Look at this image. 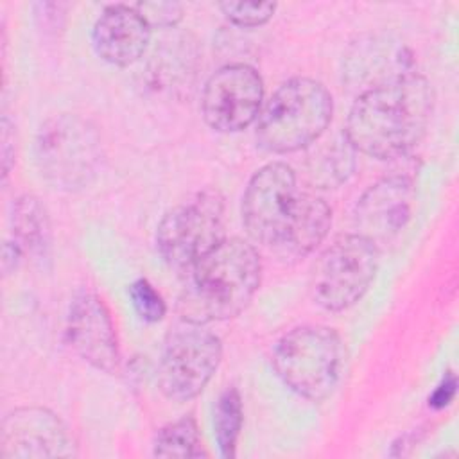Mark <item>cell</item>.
<instances>
[{"label":"cell","instance_id":"obj_2","mask_svg":"<svg viewBox=\"0 0 459 459\" xmlns=\"http://www.w3.org/2000/svg\"><path fill=\"white\" fill-rule=\"evenodd\" d=\"M432 108L429 81L409 72L364 90L350 108L344 136L362 154L398 158L423 138Z\"/></svg>","mask_w":459,"mask_h":459},{"label":"cell","instance_id":"obj_6","mask_svg":"<svg viewBox=\"0 0 459 459\" xmlns=\"http://www.w3.org/2000/svg\"><path fill=\"white\" fill-rule=\"evenodd\" d=\"M36 165L41 176L61 190L90 185L102 160L100 136L91 122L61 113L48 118L34 142Z\"/></svg>","mask_w":459,"mask_h":459},{"label":"cell","instance_id":"obj_18","mask_svg":"<svg viewBox=\"0 0 459 459\" xmlns=\"http://www.w3.org/2000/svg\"><path fill=\"white\" fill-rule=\"evenodd\" d=\"M242 400L235 387L221 393L213 407V436L222 457H233L242 429Z\"/></svg>","mask_w":459,"mask_h":459},{"label":"cell","instance_id":"obj_13","mask_svg":"<svg viewBox=\"0 0 459 459\" xmlns=\"http://www.w3.org/2000/svg\"><path fill=\"white\" fill-rule=\"evenodd\" d=\"M414 183L407 176H387L371 185L357 203L359 235L382 244L398 235L411 219Z\"/></svg>","mask_w":459,"mask_h":459},{"label":"cell","instance_id":"obj_14","mask_svg":"<svg viewBox=\"0 0 459 459\" xmlns=\"http://www.w3.org/2000/svg\"><path fill=\"white\" fill-rule=\"evenodd\" d=\"M151 39V25L129 5H109L97 18L91 30V43L104 61L127 66L138 61Z\"/></svg>","mask_w":459,"mask_h":459},{"label":"cell","instance_id":"obj_16","mask_svg":"<svg viewBox=\"0 0 459 459\" xmlns=\"http://www.w3.org/2000/svg\"><path fill=\"white\" fill-rule=\"evenodd\" d=\"M353 152L355 149L344 134L326 142L308 160L312 183L321 188H332L346 181L353 170Z\"/></svg>","mask_w":459,"mask_h":459},{"label":"cell","instance_id":"obj_17","mask_svg":"<svg viewBox=\"0 0 459 459\" xmlns=\"http://www.w3.org/2000/svg\"><path fill=\"white\" fill-rule=\"evenodd\" d=\"M152 454L156 457H201L206 455L195 420L185 416L161 427L154 437Z\"/></svg>","mask_w":459,"mask_h":459},{"label":"cell","instance_id":"obj_24","mask_svg":"<svg viewBox=\"0 0 459 459\" xmlns=\"http://www.w3.org/2000/svg\"><path fill=\"white\" fill-rule=\"evenodd\" d=\"M22 256H23V251L14 242H5V246H4V258H2L4 273L9 274L11 269H16V265H18Z\"/></svg>","mask_w":459,"mask_h":459},{"label":"cell","instance_id":"obj_23","mask_svg":"<svg viewBox=\"0 0 459 459\" xmlns=\"http://www.w3.org/2000/svg\"><path fill=\"white\" fill-rule=\"evenodd\" d=\"M455 387H457L455 375H454L452 371H448V373L445 375L443 382H441V384L436 387V391L432 393L429 403H430L434 409H443V407H446V405L452 402L454 394H455Z\"/></svg>","mask_w":459,"mask_h":459},{"label":"cell","instance_id":"obj_22","mask_svg":"<svg viewBox=\"0 0 459 459\" xmlns=\"http://www.w3.org/2000/svg\"><path fill=\"white\" fill-rule=\"evenodd\" d=\"M0 142H2V176L5 179L11 167H13V161H14V131H13L11 122H9L7 117L2 118Z\"/></svg>","mask_w":459,"mask_h":459},{"label":"cell","instance_id":"obj_8","mask_svg":"<svg viewBox=\"0 0 459 459\" xmlns=\"http://www.w3.org/2000/svg\"><path fill=\"white\" fill-rule=\"evenodd\" d=\"M378 246L355 233L335 238L316 260L310 290L314 301L332 312L357 303L378 269Z\"/></svg>","mask_w":459,"mask_h":459},{"label":"cell","instance_id":"obj_21","mask_svg":"<svg viewBox=\"0 0 459 459\" xmlns=\"http://www.w3.org/2000/svg\"><path fill=\"white\" fill-rule=\"evenodd\" d=\"M134 7L151 27H172L181 20V5L176 2H145Z\"/></svg>","mask_w":459,"mask_h":459},{"label":"cell","instance_id":"obj_9","mask_svg":"<svg viewBox=\"0 0 459 459\" xmlns=\"http://www.w3.org/2000/svg\"><path fill=\"white\" fill-rule=\"evenodd\" d=\"M222 359L221 339L204 328L183 321L165 341L158 384L161 393L172 402L195 398L210 382Z\"/></svg>","mask_w":459,"mask_h":459},{"label":"cell","instance_id":"obj_3","mask_svg":"<svg viewBox=\"0 0 459 459\" xmlns=\"http://www.w3.org/2000/svg\"><path fill=\"white\" fill-rule=\"evenodd\" d=\"M178 312L183 321L208 325L240 314L258 290L262 262L242 238H224L199 262L183 271Z\"/></svg>","mask_w":459,"mask_h":459},{"label":"cell","instance_id":"obj_5","mask_svg":"<svg viewBox=\"0 0 459 459\" xmlns=\"http://www.w3.org/2000/svg\"><path fill=\"white\" fill-rule=\"evenodd\" d=\"M273 366L290 391L310 402H321L341 380L344 344L330 326H298L276 342Z\"/></svg>","mask_w":459,"mask_h":459},{"label":"cell","instance_id":"obj_20","mask_svg":"<svg viewBox=\"0 0 459 459\" xmlns=\"http://www.w3.org/2000/svg\"><path fill=\"white\" fill-rule=\"evenodd\" d=\"M224 16L238 27H258L269 22L276 11L273 2H224L221 4Z\"/></svg>","mask_w":459,"mask_h":459},{"label":"cell","instance_id":"obj_4","mask_svg":"<svg viewBox=\"0 0 459 459\" xmlns=\"http://www.w3.org/2000/svg\"><path fill=\"white\" fill-rule=\"evenodd\" d=\"M332 95L319 81L294 77L260 109L256 142L276 154L299 151L319 140L332 120Z\"/></svg>","mask_w":459,"mask_h":459},{"label":"cell","instance_id":"obj_12","mask_svg":"<svg viewBox=\"0 0 459 459\" xmlns=\"http://www.w3.org/2000/svg\"><path fill=\"white\" fill-rule=\"evenodd\" d=\"M66 337L75 353L93 368L106 373L118 369L117 332L108 307L97 294L81 290L74 296L66 317Z\"/></svg>","mask_w":459,"mask_h":459},{"label":"cell","instance_id":"obj_19","mask_svg":"<svg viewBox=\"0 0 459 459\" xmlns=\"http://www.w3.org/2000/svg\"><path fill=\"white\" fill-rule=\"evenodd\" d=\"M129 299L136 314L147 323H158L165 316V301L161 294L145 280L138 278L129 285Z\"/></svg>","mask_w":459,"mask_h":459},{"label":"cell","instance_id":"obj_7","mask_svg":"<svg viewBox=\"0 0 459 459\" xmlns=\"http://www.w3.org/2000/svg\"><path fill=\"white\" fill-rule=\"evenodd\" d=\"M224 226V197L215 188H204L165 213L156 246L170 267L185 271L226 238Z\"/></svg>","mask_w":459,"mask_h":459},{"label":"cell","instance_id":"obj_1","mask_svg":"<svg viewBox=\"0 0 459 459\" xmlns=\"http://www.w3.org/2000/svg\"><path fill=\"white\" fill-rule=\"evenodd\" d=\"M242 222L255 242L280 258H301L326 237L332 210L321 197L298 188L289 165L274 161L249 179L242 197Z\"/></svg>","mask_w":459,"mask_h":459},{"label":"cell","instance_id":"obj_15","mask_svg":"<svg viewBox=\"0 0 459 459\" xmlns=\"http://www.w3.org/2000/svg\"><path fill=\"white\" fill-rule=\"evenodd\" d=\"M14 244L23 255L45 258L52 244V230L45 206L34 195H22L13 206Z\"/></svg>","mask_w":459,"mask_h":459},{"label":"cell","instance_id":"obj_11","mask_svg":"<svg viewBox=\"0 0 459 459\" xmlns=\"http://www.w3.org/2000/svg\"><path fill=\"white\" fill-rule=\"evenodd\" d=\"M0 454L5 459L72 457L75 443L66 425L52 411L20 407L2 421Z\"/></svg>","mask_w":459,"mask_h":459},{"label":"cell","instance_id":"obj_10","mask_svg":"<svg viewBox=\"0 0 459 459\" xmlns=\"http://www.w3.org/2000/svg\"><path fill=\"white\" fill-rule=\"evenodd\" d=\"M264 82L260 74L244 63L215 70L203 90L201 111L204 122L221 133L246 129L260 115Z\"/></svg>","mask_w":459,"mask_h":459}]
</instances>
